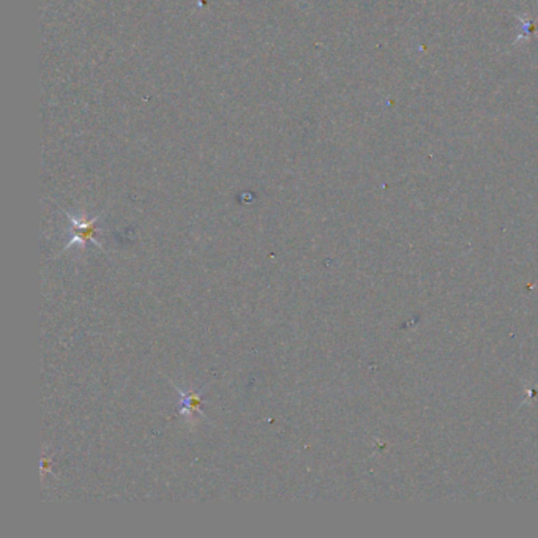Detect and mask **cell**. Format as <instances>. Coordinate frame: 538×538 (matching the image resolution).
<instances>
[{"mask_svg": "<svg viewBox=\"0 0 538 538\" xmlns=\"http://www.w3.org/2000/svg\"><path fill=\"white\" fill-rule=\"evenodd\" d=\"M95 221L97 219L71 218V224H73L71 236H73V239H71V242L66 245V249L73 247L75 243L95 242Z\"/></svg>", "mask_w": 538, "mask_h": 538, "instance_id": "cell-1", "label": "cell"}, {"mask_svg": "<svg viewBox=\"0 0 538 538\" xmlns=\"http://www.w3.org/2000/svg\"><path fill=\"white\" fill-rule=\"evenodd\" d=\"M180 395V415H185L193 421L195 415H202V395L201 391H190L177 389Z\"/></svg>", "mask_w": 538, "mask_h": 538, "instance_id": "cell-2", "label": "cell"}]
</instances>
